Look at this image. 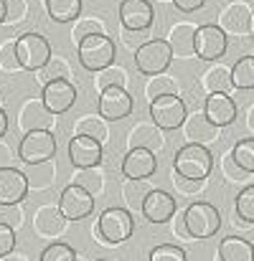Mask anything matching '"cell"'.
<instances>
[{
    "instance_id": "obj_31",
    "label": "cell",
    "mask_w": 254,
    "mask_h": 261,
    "mask_svg": "<svg viewBox=\"0 0 254 261\" xmlns=\"http://www.w3.org/2000/svg\"><path fill=\"white\" fill-rule=\"evenodd\" d=\"M74 135H86V137H94V140L104 142L109 137L107 119L102 114H84L74 122Z\"/></svg>"
},
{
    "instance_id": "obj_10",
    "label": "cell",
    "mask_w": 254,
    "mask_h": 261,
    "mask_svg": "<svg viewBox=\"0 0 254 261\" xmlns=\"http://www.w3.org/2000/svg\"><path fill=\"white\" fill-rule=\"evenodd\" d=\"M229 48L226 33L219 28V23H203L196 28V56L201 61H219Z\"/></svg>"
},
{
    "instance_id": "obj_41",
    "label": "cell",
    "mask_w": 254,
    "mask_h": 261,
    "mask_svg": "<svg viewBox=\"0 0 254 261\" xmlns=\"http://www.w3.org/2000/svg\"><path fill=\"white\" fill-rule=\"evenodd\" d=\"M28 13V0H5V25H20Z\"/></svg>"
},
{
    "instance_id": "obj_55",
    "label": "cell",
    "mask_w": 254,
    "mask_h": 261,
    "mask_svg": "<svg viewBox=\"0 0 254 261\" xmlns=\"http://www.w3.org/2000/svg\"><path fill=\"white\" fill-rule=\"evenodd\" d=\"M0 107H3V94H0Z\"/></svg>"
},
{
    "instance_id": "obj_44",
    "label": "cell",
    "mask_w": 254,
    "mask_h": 261,
    "mask_svg": "<svg viewBox=\"0 0 254 261\" xmlns=\"http://www.w3.org/2000/svg\"><path fill=\"white\" fill-rule=\"evenodd\" d=\"M10 251H15V228L0 223V259L8 256Z\"/></svg>"
},
{
    "instance_id": "obj_59",
    "label": "cell",
    "mask_w": 254,
    "mask_h": 261,
    "mask_svg": "<svg viewBox=\"0 0 254 261\" xmlns=\"http://www.w3.org/2000/svg\"><path fill=\"white\" fill-rule=\"evenodd\" d=\"M0 71H3V69H0Z\"/></svg>"
},
{
    "instance_id": "obj_47",
    "label": "cell",
    "mask_w": 254,
    "mask_h": 261,
    "mask_svg": "<svg viewBox=\"0 0 254 261\" xmlns=\"http://www.w3.org/2000/svg\"><path fill=\"white\" fill-rule=\"evenodd\" d=\"M173 5L183 13H193V10H201L206 5V0H173Z\"/></svg>"
},
{
    "instance_id": "obj_38",
    "label": "cell",
    "mask_w": 254,
    "mask_h": 261,
    "mask_svg": "<svg viewBox=\"0 0 254 261\" xmlns=\"http://www.w3.org/2000/svg\"><path fill=\"white\" fill-rule=\"evenodd\" d=\"M166 94H178V82H175L173 76H166V74L150 76V82L145 84L148 101H153V99H158V96H166Z\"/></svg>"
},
{
    "instance_id": "obj_36",
    "label": "cell",
    "mask_w": 254,
    "mask_h": 261,
    "mask_svg": "<svg viewBox=\"0 0 254 261\" xmlns=\"http://www.w3.org/2000/svg\"><path fill=\"white\" fill-rule=\"evenodd\" d=\"M150 190H153V188H150L145 180H127V182L122 185V198H125V203H127L130 211H140Z\"/></svg>"
},
{
    "instance_id": "obj_23",
    "label": "cell",
    "mask_w": 254,
    "mask_h": 261,
    "mask_svg": "<svg viewBox=\"0 0 254 261\" xmlns=\"http://www.w3.org/2000/svg\"><path fill=\"white\" fill-rule=\"evenodd\" d=\"M180 129L186 135V142H196V145H211V142H216V135H219V127L214 122H209V117L203 112L188 114Z\"/></svg>"
},
{
    "instance_id": "obj_50",
    "label": "cell",
    "mask_w": 254,
    "mask_h": 261,
    "mask_svg": "<svg viewBox=\"0 0 254 261\" xmlns=\"http://www.w3.org/2000/svg\"><path fill=\"white\" fill-rule=\"evenodd\" d=\"M5 132H8V114H5V109L0 107V140L5 137Z\"/></svg>"
},
{
    "instance_id": "obj_30",
    "label": "cell",
    "mask_w": 254,
    "mask_h": 261,
    "mask_svg": "<svg viewBox=\"0 0 254 261\" xmlns=\"http://www.w3.org/2000/svg\"><path fill=\"white\" fill-rule=\"evenodd\" d=\"M43 8L54 23H74L82 15V0H43Z\"/></svg>"
},
{
    "instance_id": "obj_21",
    "label": "cell",
    "mask_w": 254,
    "mask_h": 261,
    "mask_svg": "<svg viewBox=\"0 0 254 261\" xmlns=\"http://www.w3.org/2000/svg\"><path fill=\"white\" fill-rule=\"evenodd\" d=\"M237 101L229 94H206L203 101V114L209 117V122H214L216 127H229L237 119Z\"/></svg>"
},
{
    "instance_id": "obj_26",
    "label": "cell",
    "mask_w": 254,
    "mask_h": 261,
    "mask_svg": "<svg viewBox=\"0 0 254 261\" xmlns=\"http://www.w3.org/2000/svg\"><path fill=\"white\" fill-rule=\"evenodd\" d=\"M219 261H254V244L242 236H226L219 244Z\"/></svg>"
},
{
    "instance_id": "obj_27",
    "label": "cell",
    "mask_w": 254,
    "mask_h": 261,
    "mask_svg": "<svg viewBox=\"0 0 254 261\" xmlns=\"http://www.w3.org/2000/svg\"><path fill=\"white\" fill-rule=\"evenodd\" d=\"M201 87L206 94H229L234 84H232V66L224 64H214L203 76H201Z\"/></svg>"
},
{
    "instance_id": "obj_28",
    "label": "cell",
    "mask_w": 254,
    "mask_h": 261,
    "mask_svg": "<svg viewBox=\"0 0 254 261\" xmlns=\"http://www.w3.org/2000/svg\"><path fill=\"white\" fill-rule=\"evenodd\" d=\"M23 173L28 177V188L33 193H41V190L54 188V182H56V163L49 160V163H38V165H26Z\"/></svg>"
},
{
    "instance_id": "obj_20",
    "label": "cell",
    "mask_w": 254,
    "mask_h": 261,
    "mask_svg": "<svg viewBox=\"0 0 254 261\" xmlns=\"http://www.w3.org/2000/svg\"><path fill=\"white\" fill-rule=\"evenodd\" d=\"M31 193L28 177L18 168H3L0 170V203H23Z\"/></svg>"
},
{
    "instance_id": "obj_45",
    "label": "cell",
    "mask_w": 254,
    "mask_h": 261,
    "mask_svg": "<svg viewBox=\"0 0 254 261\" xmlns=\"http://www.w3.org/2000/svg\"><path fill=\"white\" fill-rule=\"evenodd\" d=\"M173 182H175V188H178L183 195H193V193H198V190L203 188L206 180H188V177H183V175L173 173Z\"/></svg>"
},
{
    "instance_id": "obj_4",
    "label": "cell",
    "mask_w": 254,
    "mask_h": 261,
    "mask_svg": "<svg viewBox=\"0 0 254 261\" xmlns=\"http://www.w3.org/2000/svg\"><path fill=\"white\" fill-rule=\"evenodd\" d=\"M183 221H186V228H188L191 239H211L221 228L219 208L206 203V200H193L183 211Z\"/></svg>"
},
{
    "instance_id": "obj_22",
    "label": "cell",
    "mask_w": 254,
    "mask_h": 261,
    "mask_svg": "<svg viewBox=\"0 0 254 261\" xmlns=\"http://www.w3.org/2000/svg\"><path fill=\"white\" fill-rule=\"evenodd\" d=\"M196 28L198 25L186 23V20L170 25L166 41H168V46L175 59H191V56H196Z\"/></svg>"
},
{
    "instance_id": "obj_3",
    "label": "cell",
    "mask_w": 254,
    "mask_h": 261,
    "mask_svg": "<svg viewBox=\"0 0 254 261\" xmlns=\"http://www.w3.org/2000/svg\"><path fill=\"white\" fill-rule=\"evenodd\" d=\"M135 231V216L130 208H107L97 221V236L104 241V246L125 244Z\"/></svg>"
},
{
    "instance_id": "obj_5",
    "label": "cell",
    "mask_w": 254,
    "mask_h": 261,
    "mask_svg": "<svg viewBox=\"0 0 254 261\" xmlns=\"http://www.w3.org/2000/svg\"><path fill=\"white\" fill-rule=\"evenodd\" d=\"M170 61H173V51H170L168 41H163V38H150L135 48V66L145 76L166 74Z\"/></svg>"
},
{
    "instance_id": "obj_14",
    "label": "cell",
    "mask_w": 254,
    "mask_h": 261,
    "mask_svg": "<svg viewBox=\"0 0 254 261\" xmlns=\"http://www.w3.org/2000/svg\"><path fill=\"white\" fill-rule=\"evenodd\" d=\"M120 23L127 31H148L155 20V10L150 0H122L120 3Z\"/></svg>"
},
{
    "instance_id": "obj_39",
    "label": "cell",
    "mask_w": 254,
    "mask_h": 261,
    "mask_svg": "<svg viewBox=\"0 0 254 261\" xmlns=\"http://www.w3.org/2000/svg\"><path fill=\"white\" fill-rule=\"evenodd\" d=\"M0 69L8 71V74L23 71V66H20V61H18L15 41H3V46H0Z\"/></svg>"
},
{
    "instance_id": "obj_29",
    "label": "cell",
    "mask_w": 254,
    "mask_h": 261,
    "mask_svg": "<svg viewBox=\"0 0 254 261\" xmlns=\"http://www.w3.org/2000/svg\"><path fill=\"white\" fill-rule=\"evenodd\" d=\"M72 182L82 185L86 193H91L94 198L102 195L107 190V175L102 170V165H94V168H77V173L72 175Z\"/></svg>"
},
{
    "instance_id": "obj_9",
    "label": "cell",
    "mask_w": 254,
    "mask_h": 261,
    "mask_svg": "<svg viewBox=\"0 0 254 261\" xmlns=\"http://www.w3.org/2000/svg\"><path fill=\"white\" fill-rule=\"evenodd\" d=\"M97 109L107 122H120V119H127L132 114L135 101H132V94L127 91V87H109L99 91Z\"/></svg>"
},
{
    "instance_id": "obj_42",
    "label": "cell",
    "mask_w": 254,
    "mask_h": 261,
    "mask_svg": "<svg viewBox=\"0 0 254 261\" xmlns=\"http://www.w3.org/2000/svg\"><path fill=\"white\" fill-rule=\"evenodd\" d=\"M23 205L20 203H0V223L10 226V228H20L23 226Z\"/></svg>"
},
{
    "instance_id": "obj_8",
    "label": "cell",
    "mask_w": 254,
    "mask_h": 261,
    "mask_svg": "<svg viewBox=\"0 0 254 261\" xmlns=\"http://www.w3.org/2000/svg\"><path fill=\"white\" fill-rule=\"evenodd\" d=\"M150 112V119L160 127V129H180L186 117H188V109H186V101L178 96V94H166V96H158L150 101L148 107Z\"/></svg>"
},
{
    "instance_id": "obj_25",
    "label": "cell",
    "mask_w": 254,
    "mask_h": 261,
    "mask_svg": "<svg viewBox=\"0 0 254 261\" xmlns=\"http://www.w3.org/2000/svg\"><path fill=\"white\" fill-rule=\"evenodd\" d=\"M59 79H66V82H74V71L69 66V61L59 54H54L38 71H36V84L46 87L49 82H59Z\"/></svg>"
},
{
    "instance_id": "obj_33",
    "label": "cell",
    "mask_w": 254,
    "mask_h": 261,
    "mask_svg": "<svg viewBox=\"0 0 254 261\" xmlns=\"http://www.w3.org/2000/svg\"><path fill=\"white\" fill-rule=\"evenodd\" d=\"M232 84L234 89H242V91L254 89V56H242L232 66Z\"/></svg>"
},
{
    "instance_id": "obj_19",
    "label": "cell",
    "mask_w": 254,
    "mask_h": 261,
    "mask_svg": "<svg viewBox=\"0 0 254 261\" xmlns=\"http://www.w3.org/2000/svg\"><path fill=\"white\" fill-rule=\"evenodd\" d=\"M249 23H252V8L247 3H229L221 13H219V28L226 36H247L249 33Z\"/></svg>"
},
{
    "instance_id": "obj_6",
    "label": "cell",
    "mask_w": 254,
    "mask_h": 261,
    "mask_svg": "<svg viewBox=\"0 0 254 261\" xmlns=\"http://www.w3.org/2000/svg\"><path fill=\"white\" fill-rule=\"evenodd\" d=\"M18 158L26 165H38V163H49L56 158V137L51 129H36V132H26L18 142Z\"/></svg>"
},
{
    "instance_id": "obj_17",
    "label": "cell",
    "mask_w": 254,
    "mask_h": 261,
    "mask_svg": "<svg viewBox=\"0 0 254 261\" xmlns=\"http://www.w3.org/2000/svg\"><path fill=\"white\" fill-rule=\"evenodd\" d=\"M155 173H158V158L150 150L130 147L127 155L122 158V175L127 180H148Z\"/></svg>"
},
{
    "instance_id": "obj_43",
    "label": "cell",
    "mask_w": 254,
    "mask_h": 261,
    "mask_svg": "<svg viewBox=\"0 0 254 261\" xmlns=\"http://www.w3.org/2000/svg\"><path fill=\"white\" fill-rule=\"evenodd\" d=\"M150 261H186V251L175 244H160L150 251Z\"/></svg>"
},
{
    "instance_id": "obj_37",
    "label": "cell",
    "mask_w": 254,
    "mask_h": 261,
    "mask_svg": "<svg viewBox=\"0 0 254 261\" xmlns=\"http://www.w3.org/2000/svg\"><path fill=\"white\" fill-rule=\"evenodd\" d=\"M232 160L244 170V173L254 175V137H244V140H237L234 147H232Z\"/></svg>"
},
{
    "instance_id": "obj_48",
    "label": "cell",
    "mask_w": 254,
    "mask_h": 261,
    "mask_svg": "<svg viewBox=\"0 0 254 261\" xmlns=\"http://www.w3.org/2000/svg\"><path fill=\"white\" fill-rule=\"evenodd\" d=\"M13 158H15V155H13V150L0 140V170H3V168H10V165H13Z\"/></svg>"
},
{
    "instance_id": "obj_35",
    "label": "cell",
    "mask_w": 254,
    "mask_h": 261,
    "mask_svg": "<svg viewBox=\"0 0 254 261\" xmlns=\"http://www.w3.org/2000/svg\"><path fill=\"white\" fill-rule=\"evenodd\" d=\"M109 87H127V71L120 64H112V66L94 74V89L97 91H104Z\"/></svg>"
},
{
    "instance_id": "obj_53",
    "label": "cell",
    "mask_w": 254,
    "mask_h": 261,
    "mask_svg": "<svg viewBox=\"0 0 254 261\" xmlns=\"http://www.w3.org/2000/svg\"><path fill=\"white\" fill-rule=\"evenodd\" d=\"M5 23V0H0V25Z\"/></svg>"
},
{
    "instance_id": "obj_24",
    "label": "cell",
    "mask_w": 254,
    "mask_h": 261,
    "mask_svg": "<svg viewBox=\"0 0 254 261\" xmlns=\"http://www.w3.org/2000/svg\"><path fill=\"white\" fill-rule=\"evenodd\" d=\"M163 132H166V129H160L153 119H150V122H140V124H135V127L130 129L127 142H130V147H143V150H150V152L158 155V152L166 147Z\"/></svg>"
},
{
    "instance_id": "obj_16",
    "label": "cell",
    "mask_w": 254,
    "mask_h": 261,
    "mask_svg": "<svg viewBox=\"0 0 254 261\" xmlns=\"http://www.w3.org/2000/svg\"><path fill=\"white\" fill-rule=\"evenodd\" d=\"M102 142L86 135H72L69 140V163L74 168H94L102 165Z\"/></svg>"
},
{
    "instance_id": "obj_51",
    "label": "cell",
    "mask_w": 254,
    "mask_h": 261,
    "mask_svg": "<svg viewBox=\"0 0 254 261\" xmlns=\"http://www.w3.org/2000/svg\"><path fill=\"white\" fill-rule=\"evenodd\" d=\"M0 261H28L26 259V254H18V251H10L8 256H3Z\"/></svg>"
},
{
    "instance_id": "obj_12",
    "label": "cell",
    "mask_w": 254,
    "mask_h": 261,
    "mask_svg": "<svg viewBox=\"0 0 254 261\" xmlns=\"http://www.w3.org/2000/svg\"><path fill=\"white\" fill-rule=\"evenodd\" d=\"M56 124V114L51 109H46L43 99H26L18 109V129L26 132H36V129H54Z\"/></svg>"
},
{
    "instance_id": "obj_13",
    "label": "cell",
    "mask_w": 254,
    "mask_h": 261,
    "mask_svg": "<svg viewBox=\"0 0 254 261\" xmlns=\"http://www.w3.org/2000/svg\"><path fill=\"white\" fill-rule=\"evenodd\" d=\"M66 226H69V221H66V216L61 213L59 203H56V205L46 203V205H41V208L33 213V231H36L41 239L56 241V239H61V236L66 233Z\"/></svg>"
},
{
    "instance_id": "obj_7",
    "label": "cell",
    "mask_w": 254,
    "mask_h": 261,
    "mask_svg": "<svg viewBox=\"0 0 254 261\" xmlns=\"http://www.w3.org/2000/svg\"><path fill=\"white\" fill-rule=\"evenodd\" d=\"M15 51H18V61H20L23 71H38L54 56L51 43L41 33H33V31L15 38Z\"/></svg>"
},
{
    "instance_id": "obj_49",
    "label": "cell",
    "mask_w": 254,
    "mask_h": 261,
    "mask_svg": "<svg viewBox=\"0 0 254 261\" xmlns=\"http://www.w3.org/2000/svg\"><path fill=\"white\" fill-rule=\"evenodd\" d=\"M173 231H175L180 239H191V233H188V228H186V221H183V216H180V218H175V216H173Z\"/></svg>"
},
{
    "instance_id": "obj_2",
    "label": "cell",
    "mask_w": 254,
    "mask_h": 261,
    "mask_svg": "<svg viewBox=\"0 0 254 261\" xmlns=\"http://www.w3.org/2000/svg\"><path fill=\"white\" fill-rule=\"evenodd\" d=\"M77 56H79V64L84 66L86 71L97 74L107 66L114 64L117 59V46L114 41L107 36V33H94V36H86L77 43Z\"/></svg>"
},
{
    "instance_id": "obj_54",
    "label": "cell",
    "mask_w": 254,
    "mask_h": 261,
    "mask_svg": "<svg viewBox=\"0 0 254 261\" xmlns=\"http://www.w3.org/2000/svg\"><path fill=\"white\" fill-rule=\"evenodd\" d=\"M249 38L254 41V10H252V23H249Z\"/></svg>"
},
{
    "instance_id": "obj_15",
    "label": "cell",
    "mask_w": 254,
    "mask_h": 261,
    "mask_svg": "<svg viewBox=\"0 0 254 261\" xmlns=\"http://www.w3.org/2000/svg\"><path fill=\"white\" fill-rule=\"evenodd\" d=\"M143 216L148 223H168L173 221V216L178 213V203L175 198L170 195L168 190H160V188H153L143 203Z\"/></svg>"
},
{
    "instance_id": "obj_57",
    "label": "cell",
    "mask_w": 254,
    "mask_h": 261,
    "mask_svg": "<svg viewBox=\"0 0 254 261\" xmlns=\"http://www.w3.org/2000/svg\"><path fill=\"white\" fill-rule=\"evenodd\" d=\"M160 3H170V0H160Z\"/></svg>"
},
{
    "instance_id": "obj_46",
    "label": "cell",
    "mask_w": 254,
    "mask_h": 261,
    "mask_svg": "<svg viewBox=\"0 0 254 261\" xmlns=\"http://www.w3.org/2000/svg\"><path fill=\"white\" fill-rule=\"evenodd\" d=\"M221 168H224V175H226L229 180H247V177L252 175V173H244V170H242V168L232 160V155H226V158H224Z\"/></svg>"
},
{
    "instance_id": "obj_18",
    "label": "cell",
    "mask_w": 254,
    "mask_h": 261,
    "mask_svg": "<svg viewBox=\"0 0 254 261\" xmlns=\"http://www.w3.org/2000/svg\"><path fill=\"white\" fill-rule=\"evenodd\" d=\"M41 99L46 104V109H51L56 117L69 112L77 101V87L74 82L59 79V82H49L46 87H41Z\"/></svg>"
},
{
    "instance_id": "obj_11",
    "label": "cell",
    "mask_w": 254,
    "mask_h": 261,
    "mask_svg": "<svg viewBox=\"0 0 254 261\" xmlns=\"http://www.w3.org/2000/svg\"><path fill=\"white\" fill-rule=\"evenodd\" d=\"M59 208L66 216V221H84L86 216L94 213V195L86 193L82 185L69 182L59 195Z\"/></svg>"
},
{
    "instance_id": "obj_40",
    "label": "cell",
    "mask_w": 254,
    "mask_h": 261,
    "mask_svg": "<svg viewBox=\"0 0 254 261\" xmlns=\"http://www.w3.org/2000/svg\"><path fill=\"white\" fill-rule=\"evenodd\" d=\"M38 261H77V251H74L69 244L54 241V244H49V246L41 251V259Z\"/></svg>"
},
{
    "instance_id": "obj_1",
    "label": "cell",
    "mask_w": 254,
    "mask_h": 261,
    "mask_svg": "<svg viewBox=\"0 0 254 261\" xmlns=\"http://www.w3.org/2000/svg\"><path fill=\"white\" fill-rule=\"evenodd\" d=\"M211 170H214V152L209 150V145L188 142L173 158V173L183 175L188 180H206Z\"/></svg>"
},
{
    "instance_id": "obj_52",
    "label": "cell",
    "mask_w": 254,
    "mask_h": 261,
    "mask_svg": "<svg viewBox=\"0 0 254 261\" xmlns=\"http://www.w3.org/2000/svg\"><path fill=\"white\" fill-rule=\"evenodd\" d=\"M247 127H249V129L254 132V107L249 109V114H247Z\"/></svg>"
},
{
    "instance_id": "obj_34",
    "label": "cell",
    "mask_w": 254,
    "mask_h": 261,
    "mask_svg": "<svg viewBox=\"0 0 254 261\" xmlns=\"http://www.w3.org/2000/svg\"><path fill=\"white\" fill-rule=\"evenodd\" d=\"M234 213L242 221V226H254V182L244 185L234 198Z\"/></svg>"
},
{
    "instance_id": "obj_32",
    "label": "cell",
    "mask_w": 254,
    "mask_h": 261,
    "mask_svg": "<svg viewBox=\"0 0 254 261\" xmlns=\"http://www.w3.org/2000/svg\"><path fill=\"white\" fill-rule=\"evenodd\" d=\"M94 33H107V25H104V18L99 13H89V15H79L74 20V31H72V41L79 43L86 36H94Z\"/></svg>"
},
{
    "instance_id": "obj_56",
    "label": "cell",
    "mask_w": 254,
    "mask_h": 261,
    "mask_svg": "<svg viewBox=\"0 0 254 261\" xmlns=\"http://www.w3.org/2000/svg\"><path fill=\"white\" fill-rule=\"evenodd\" d=\"M97 261H109V259H97Z\"/></svg>"
},
{
    "instance_id": "obj_58",
    "label": "cell",
    "mask_w": 254,
    "mask_h": 261,
    "mask_svg": "<svg viewBox=\"0 0 254 261\" xmlns=\"http://www.w3.org/2000/svg\"><path fill=\"white\" fill-rule=\"evenodd\" d=\"M77 261H84V259H79V256H77Z\"/></svg>"
}]
</instances>
